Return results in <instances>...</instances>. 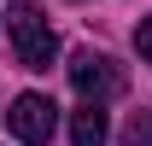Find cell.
<instances>
[{
    "label": "cell",
    "instance_id": "6da1fadb",
    "mask_svg": "<svg viewBox=\"0 0 152 146\" xmlns=\"http://www.w3.org/2000/svg\"><path fill=\"white\" fill-rule=\"evenodd\" d=\"M6 29H12V47H18V64L23 70H47L58 58V35L47 29V18H41V6H12L6 12Z\"/></svg>",
    "mask_w": 152,
    "mask_h": 146
},
{
    "label": "cell",
    "instance_id": "7a4b0ae2",
    "mask_svg": "<svg viewBox=\"0 0 152 146\" xmlns=\"http://www.w3.org/2000/svg\"><path fill=\"white\" fill-rule=\"evenodd\" d=\"M70 88L82 93V99H99V105H105V99H117V93H123V70H117L105 53L82 47V53L70 58Z\"/></svg>",
    "mask_w": 152,
    "mask_h": 146
},
{
    "label": "cell",
    "instance_id": "3957f363",
    "mask_svg": "<svg viewBox=\"0 0 152 146\" xmlns=\"http://www.w3.org/2000/svg\"><path fill=\"white\" fill-rule=\"evenodd\" d=\"M6 123H12V134H18L23 146H47L53 128H58V105L47 93H18L12 111H6Z\"/></svg>",
    "mask_w": 152,
    "mask_h": 146
},
{
    "label": "cell",
    "instance_id": "277c9868",
    "mask_svg": "<svg viewBox=\"0 0 152 146\" xmlns=\"http://www.w3.org/2000/svg\"><path fill=\"white\" fill-rule=\"evenodd\" d=\"M105 140H111L105 105L99 99H82V111H70V146H105Z\"/></svg>",
    "mask_w": 152,
    "mask_h": 146
},
{
    "label": "cell",
    "instance_id": "5b68a950",
    "mask_svg": "<svg viewBox=\"0 0 152 146\" xmlns=\"http://www.w3.org/2000/svg\"><path fill=\"white\" fill-rule=\"evenodd\" d=\"M123 146H152V111H134L123 128Z\"/></svg>",
    "mask_w": 152,
    "mask_h": 146
},
{
    "label": "cell",
    "instance_id": "8992f818",
    "mask_svg": "<svg viewBox=\"0 0 152 146\" xmlns=\"http://www.w3.org/2000/svg\"><path fill=\"white\" fill-rule=\"evenodd\" d=\"M134 47H140V58H146V64H152V18L140 23V35H134Z\"/></svg>",
    "mask_w": 152,
    "mask_h": 146
}]
</instances>
